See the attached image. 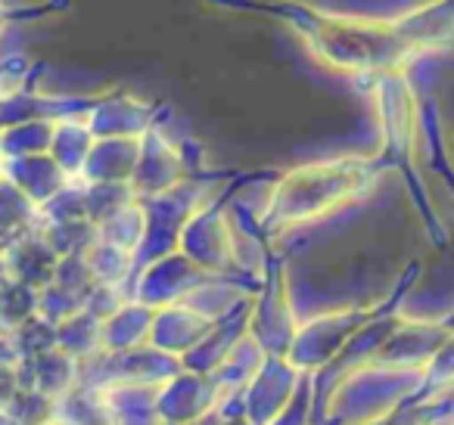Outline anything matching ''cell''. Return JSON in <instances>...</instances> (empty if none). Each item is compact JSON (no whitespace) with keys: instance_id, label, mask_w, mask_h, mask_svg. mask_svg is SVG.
Wrapping results in <instances>:
<instances>
[{"instance_id":"6da1fadb","label":"cell","mask_w":454,"mask_h":425,"mask_svg":"<svg viewBox=\"0 0 454 425\" xmlns=\"http://www.w3.org/2000/svg\"><path fill=\"white\" fill-rule=\"evenodd\" d=\"M423 385H427L423 373L367 363L336 379L324 419L330 425H380L402 404L417 398Z\"/></svg>"},{"instance_id":"7a4b0ae2","label":"cell","mask_w":454,"mask_h":425,"mask_svg":"<svg viewBox=\"0 0 454 425\" xmlns=\"http://www.w3.org/2000/svg\"><path fill=\"white\" fill-rule=\"evenodd\" d=\"M367 323H371V313H364V311H346V313H330V317L311 320V323L299 326L286 360H290L299 373L327 369Z\"/></svg>"},{"instance_id":"3957f363","label":"cell","mask_w":454,"mask_h":425,"mask_svg":"<svg viewBox=\"0 0 454 425\" xmlns=\"http://www.w3.org/2000/svg\"><path fill=\"white\" fill-rule=\"evenodd\" d=\"M181 360L162 354L153 344L134 351H121V354H97L82 363V388H106L115 382H153L162 385L171 375L181 373Z\"/></svg>"},{"instance_id":"277c9868","label":"cell","mask_w":454,"mask_h":425,"mask_svg":"<svg viewBox=\"0 0 454 425\" xmlns=\"http://www.w3.org/2000/svg\"><path fill=\"white\" fill-rule=\"evenodd\" d=\"M361 181L358 168L348 165H330V168L302 171V174L290 177L278 202L280 218H309V214L327 208L333 199L346 196Z\"/></svg>"},{"instance_id":"5b68a950","label":"cell","mask_w":454,"mask_h":425,"mask_svg":"<svg viewBox=\"0 0 454 425\" xmlns=\"http://www.w3.org/2000/svg\"><path fill=\"white\" fill-rule=\"evenodd\" d=\"M302 375L286 357H268L262 373L243 391V416L253 425H271L293 404Z\"/></svg>"},{"instance_id":"8992f818","label":"cell","mask_w":454,"mask_h":425,"mask_svg":"<svg viewBox=\"0 0 454 425\" xmlns=\"http://www.w3.org/2000/svg\"><path fill=\"white\" fill-rule=\"evenodd\" d=\"M221 406V388L212 375L181 369L159 388V413L165 425H196Z\"/></svg>"},{"instance_id":"52a82bcc","label":"cell","mask_w":454,"mask_h":425,"mask_svg":"<svg viewBox=\"0 0 454 425\" xmlns=\"http://www.w3.org/2000/svg\"><path fill=\"white\" fill-rule=\"evenodd\" d=\"M451 329L439 323H395L380 351L373 354V367L408 369V373H427L429 360L439 354Z\"/></svg>"},{"instance_id":"ba28073f","label":"cell","mask_w":454,"mask_h":425,"mask_svg":"<svg viewBox=\"0 0 454 425\" xmlns=\"http://www.w3.org/2000/svg\"><path fill=\"white\" fill-rule=\"evenodd\" d=\"M212 320H206L202 313L190 311L184 305H168L159 307L156 317H153V332L150 344L162 354L184 360L190 351H196L202 344V338L212 332Z\"/></svg>"},{"instance_id":"9c48e42d","label":"cell","mask_w":454,"mask_h":425,"mask_svg":"<svg viewBox=\"0 0 454 425\" xmlns=\"http://www.w3.org/2000/svg\"><path fill=\"white\" fill-rule=\"evenodd\" d=\"M296 332H299V326H296V320H293L284 286L262 295V301L253 307V313H249V336H255V342L268 351V357L290 354Z\"/></svg>"},{"instance_id":"30bf717a","label":"cell","mask_w":454,"mask_h":425,"mask_svg":"<svg viewBox=\"0 0 454 425\" xmlns=\"http://www.w3.org/2000/svg\"><path fill=\"white\" fill-rule=\"evenodd\" d=\"M78 382H82V363L59 348L20 363V388H32L57 404L75 391Z\"/></svg>"},{"instance_id":"8fae6325","label":"cell","mask_w":454,"mask_h":425,"mask_svg":"<svg viewBox=\"0 0 454 425\" xmlns=\"http://www.w3.org/2000/svg\"><path fill=\"white\" fill-rule=\"evenodd\" d=\"M159 388L162 385L153 382H115L97 391H103L115 425H165L159 413Z\"/></svg>"},{"instance_id":"7c38bea8","label":"cell","mask_w":454,"mask_h":425,"mask_svg":"<svg viewBox=\"0 0 454 425\" xmlns=\"http://www.w3.org/2000/svg\"><path fill=\"white\" fill-rule=\"evenodd\" d=\"M249 313H253V305L234 311V313H231V320H218V323L212 326V332L202 338L200 348L190 351V354L184 357L181 367L184 369H193V373L212 375L215 369H218L221 363L227 360V354L234 351V344L249 332Z\"/></svg>"},{"instance_id":"4fadbf2b","label":"cell","mask_w":454,"mask_h":425,"mask_svg":"<svg viewBox=\"0 0 454 425\" xmlns=\"http://www.w3.org/2000/svg\"><path fill=\"white\" fill-rule=\"evenodd\" d=\"M265 360H268V351L255 342V336H249V332H247V336L234 344V351L227 354V360L212 373V379L218 382V388H221V404H224V400H231L234 394L247 391L249 382L262 373Z\"/></svg>"},{"instance_id":"5bb4252c","label":"cell","mask_w":454,"mask_h":425,"mask_svg":"<svg viewBox=\"0 0 454 425\" xmlns=\"http://www.w3.org/2000/svg\"><path fill=\"white\" fill-rule=\"evenodd\" d=\"M153 317H156V311L140 305V301L125 305L115 317H109L106 323H103L100 354H121V351H134V348L150 344Z\"/></svg>"},{"instance_id":"9a60e30c","label":"cell","mask_w":454,"mask_h":425,"mask_svg":"<svg viewBox=\"0 0 454 425\" xmlns=\"http://www.w3.org/2000/svg\"><path fill=\"white\" fill-rule=\"evenodd\" d=\"M100 342H103V323L97 317H90L88 311H78L75 317L63 320L57 326V348L66 351L69 357H75L78 363L100 354Z\"/></svg>"},{"instance_id":"2e32d148","label":"cell","mask_w":454,"mask_h":425,"mask_svg":"<svg viewBox=\"0 0 454 425\" xmlns=\"http://www.w3.org/2000/svg\"><path fill=\"white\" fill-rule=\"evenodd\" d=\"M57 425H115L103 391L78 385L69 398L57 404Z\"/></svg>"},{"instance_id":"e0dca14e","label":"cell","mask_w":454,"mask_h":425,"mask_svg":"<svg viewBox=\"0 0 454 425\" xmlns=\"http://www.w3.org/2000/svg\"><path fill=\"white\" fill-rule=\"evenodd\" d=\"M35 313H38V292L22 282H10L0 292V336H13Z\"/></svg>"},{"instance_id":"ac0fdd59","label":"cell","mask_w":454,"mask_h":425,"mask_svg":"<svg viewBox=\"0 0 454 425\" xmlns=\"http://www.w3.org/2000/svg\"><path fill=\"white\" fill-rule=\"evenodd\" d=\"M10 338H13L22 360H35V357L57 348V326L41 317V313H35V317L28 320V323H22Z\"/></svg>"},{"instance_id":"d6986e66","label":"cell","mask_w":454,"mask_h":425,"mask_svg":"<svg viewBox=\"0 0 454 425\" xmlns=\"http://www.w3.org/2000/svg\"><path fill=\"white\" fill-rule=\"evenodd\" d=\"M7 413L20 425H53L57 422V400L44 398L32 388H20L7 404Z\"/></svg>"},{"instance_id":"ffe728a7","label":"cell","mask_w":454,"mask_h":425,"mask_svg":"<svg viewBox=\"0 0 454 425\" xmlns=\"http://www.w3.org/2000/svg\"><path fill=\"white\" fill-rule=\"evenodd\" d=\"M427 385H423V391L427 394H448L454 388V332L445 338V344L439 348V354L429 360L427 367Z\"/></svg>"},{"instance_id":"44dd1931","label":"cell","mask_w":454,"mask_h":425,"mask_svg":"<svg viewBox=\"0 0 454 425\" xmlns=\"http://www.w3.org/2000/svg\"><path fill=\"white\" fill-rule=\"evenodd\" d=\"M311 406H315V379H311V373H305L293 404L271 425H311Z\"/></svg>"},{"instance_id":"7402d4cb","label":"cell","mask_w":454,"mask_h":425,"mask_svg":"<svg viewBox=\"0 0 454 425\" xmlns=\"http://www.w3.org/2000/svg\"><path fill=\"white\" fill-rule=\"evenodd\" d=\"M125 305L128 301H121V295L115 292L113 286H97L94 292L88 295V301H84V311H88L90 317L100 320V323H106V320L115 317Z\"/></svg>"},{"instance_id":"603a6c76","label":"cell","mask_w":454,"mask_h":425,"mask_svg":"<svg viewBox=\"0 0 454 425\" xmlns=\"http://www.w3.org/2000/svg\"><path fill=\"white\" fill-rule=\"evenodd\" d=\"M16 391H20V367H4L0 363V410H7Z\"/></svg>"},{"instance_id":"cb8c5ba5","label":"cell","mask_w":454,"mask_h":425,"mask_svg":"<svg viewBox=\"0 0 454 425\" xmlns=\"http://www.w3.org/2000/svg\"><path fill=\"white\" fill-rule=\"evenodd\" d=\"M221 425H253L247 416H234V419H221Z\"/></svg>"},{"instance_id":"d4e9b609","label":"cell","mask_w":454,"mask_h":425,"mask_svg":"<svg viewBox=\"0 0 454 425\" xmlns=\"http://www.w3.org/2000/svg\"><path fill=\"white\" fill-rule=\"evenodd\" d=\"M0 425H20V422H16V419L10 416L7 410H0Z\"/></svg>"},{"instance_id":"484cf974","label":"cell","mask_w":454,"mask_h":425,"mask_svg":"<svg viewBox=\"0 0 454 425\" xmlns=\"http://www.w3.org/2000/svg\"><path fill=\"white\" fill-rule=\"evenodd\" d=\"M10 286V276H7V267H0V292Z\"/></svg>"}]
</instances>
